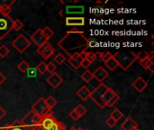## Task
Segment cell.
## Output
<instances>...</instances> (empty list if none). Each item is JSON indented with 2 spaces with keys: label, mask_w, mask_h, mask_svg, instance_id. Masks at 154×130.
Listing matches in <instances>:
<instances>
[{
  "label": "cell",
  "mask_w": 154,
  "mask_h": 130,
  "mask_svg": "<svg viewBox=\"0 0 154 130\" xmlns=\"http://www.w3.org/2000/svg\"><path fill=\"white\" fill-rule=\"evenodd\" d=\"M68 26H83L85 24V18L82 16H68L65 20Z\"/></svg>",
  "instance_id": "7c38bea8"
},
{
  "label": "cell",
  "mask_w": 154,
  "mask_h": 130,
  "mask_svg": "<svg viewBox=\"0 0 154 130\" xmlns=\"http://www.w3.org/2000/svg\"><path fill=\"white\" fill-rule=\"evenodd\" d=\"M75 111L79 114V118H82L83 116H85L87 114V109L82 105V104H79L75 109Z\"/></svg>",
  "instance_id": "f1b7e54d"
},
{
  "label": "cell",
  "mask_w": 154,
  "mask_h": 130,
  "mask_svg": "<svg viewBox=\"0 0 154 130\" xmlns=\"http://www.w3.org/2000/svg\"><path fill=\"white\" fill-rule=\"evenodd\" d=\"M66 13L68 14H77L84 13V6L82 5H69L66 7Z\"/></svg>",
  "instance_id": "d6986e66"
},
{
  "label": "cell",
  "mask_w": 154,
  "mask_h": 130,
  "mask_svg": "<svg viewBox=\"0 0 154 130\" xmlns=\"http://www.w3.org/2000/svg\"><path fill=\"white\" fill-rule=\"evenodd\" d=\"M9 52H10V50L5 44L0 45V57L5 58L9 54Z\"/></svg>",
  "instance_id": "e575fe53"
},
{
  "label": "cell",
  "mask_w": 154,
  "mask_h": 130,
  "mask_svg": "<svg viewBox=\"0 0 154 130\" xmlns=\"http://www.w3.org/2000/svg\"><path fill=\"white\" fill-rule=\"evenodd\" d=\"M5 80H6V77L2 72H0V85L3 84L5 81Z\"/></svg>",
  "instance_id": "7dc6e473"
},
{
  "label": "cell",
  "mask_w": 154,
  "mask_h": 130,
  "mask_svg": "<svg viewBox=\"0 0 154 130\" xmlns=\"http://www.w3.org/2000/svg\"><path fill=\"white\" fill-rule=\"evenodd\" d=\"M123 117H124L123 113H122L119 109H114V110H113V112L110 114V118H112L113 119H115L116 122H117V121H119L120 119H122V118H123Z\"/></svg>",
  "instance_id": "484cf974"
},
{
  "label": "cell",
  "mask_w": 154,
  "mask_h": 130,
  "mask_svg": "<svg viewBox=\"0 0 154 130\" xmlns=\"http://www.w3.org/2000/svg\"><path fill=\"white\" fill-rule=\"evenodd\" d=\"M15 3V0H8V1H0V6L1 5H8V6H12L13 4Z\"/></svg>",
  "instance_id": "7bdbcfd3"
},
{
  "label": "cell",
  "mask_w": 154,
  "mask_h": 130,
  "mask_svg": "<svg viewBox=\"0 0 154 130\" xmlns=\"http://www.w3.org/2000/svg\"><path fill=\"white\" fill-rule=\"evenodd\" d=\"M98 55H99V58L104 62H107L110 58H112L113 57V54L111 53V52H98L97 53Z\"/></svg>",
  "instance_id": "1f68e13d"
},
{
  "label": "cell",
  "mask_w": 154,
  "mask_h": 130,
  "mask_svg": "<svg viewBox=\"0 0 154 130\" xmlns=\"http://www.w3.org/2000/svg\"><path fill=\"white\" fill-rule=\"evenodd\" d=\"M69 117L74 120V121H77V120H79L80 118H79V114L75 111V109H73L70 113H69Z\"/></svg>",
  "instance_id": "60d3db41"
},
{
  "label": "cell",
  "mask_w": 154,
  "mask_h": 130,
  "mask_svg": "<svg viewBox=\"0 0 154 130\" xmlns=\"http://www.w3.org/2000/svg\"><path fill=\"white\" fill-rule=\"evenodd\" d=\"M58 46L69 57L88 52V43L85 33L77 29L68 32L58 43Z\"/></svg>",
  "instance_id": "6da1fadb"
},
{
  "label": "cell",
  "mask_w": 154,
  "mask_h": 130,
  "mask_svg": "<svg viewBox=\"0 0 154 130\" xmlns=\"http://www.w3.org/2000/svg\"><path fill=\"white\" fill-rule=\"evenodd\" d=\"M77 95H78V97H79L81 100L85 101V100H87L88 98H90L91 90H90L87 86H82V87L77 91Z\"/></svg>",
  "instance_id": "ac0fdd59"
},
{
  "label": "cell",
  "mask_w": 154,
  "mask_h": 130,
  "mask_svg": "<svg viewBox=\"0 0 154 130\" xmlns=\"http://www.w3.org/2000/svg\"><path fill=\"white\" fill-rule=\"evenodd\" d=\"M35 71H36V69H33V68H31V67H30V68L28 69V71H27L28 76H29V77H34V76H36Z\"/></svg>",
  "instance_id": "f6af8a7d"
},
{
  "label": "cell",
  "mask_w": 154,
  "mask_h": 130,
  "mask_svg": "<svg viewBox=\"0 0 154 130\" xmlns=\"http://www.w3.org/2000/svg\"><path fill=\"white\" fill-rule=\"evenodd\" d=\"M152 58H153V55H152L150 58H148L146 60H143V61L140 62V64L145 70L151 71V72H153V61H152Z\"/></svg>",
  "instance_id": "ffe728a7"
},
{
  "label": "cell",
  "mask_w": 154,
  "mask_h": 130,
  "mask_svg": "<svg viewBox=\"0 0 154 130\" xmlns=\"http://www.w3.org/2000/svg\"><path fill=\"white\" fill-rule=\"evenodd\" d=\"M29 68H30L29 63H28L27 62H25L24 60H23V61H21V62H19V64L17 65V69H18L21 72H23V73H26Z\"/></svg>",
  "instance_id": "cb8c5ba5"
},
{
  "label": "cell",
  "mask_w": 154,
  "mask_h": 130,
  "mask_svg": "<svg viewBox=\"0 0 154 130\" xmlns=\"http://www.w3.org/2000/svg\"><path fill=\"white\" fill-rule=\"evenodd\" d=\"M91 65V63L87 60V59H83L82 60V62H81V67H83L84 69H86V70H88V68Z\"/></svg>",
  "instance_id": "b9f144b4"
},
{
  "label": "cell",
  "mask_w": 154,
  "mask_h": 130,
  "mask_svg": "<svg viewBox=\"0 0 154 130\" xmlns=\"http://www.w3.org/2000/svg\"><path fill=\"white\" fill-rule=\"evenodd\" d=\"M119 100H120V96L118 95V94H116L109 101H108V103L106 104V106L107 107H109V108H111V107H114L118 101H119Z\"/></svg>",
  "instance_id": "d590c367"
},
{
  "label": "cell",
  "mask_w": 154,
  "mask_h": 130,
  "mask_svg": "<svg viewBox=\"0 0 154 130\" xmlns=\"http://www.w3.org/2000/svg\"><path fill=\"white\" fill-rule=\"evenodd\" d=\"M106 125H107L109 128H114V127L116 125V123H117V122H116L115 119H113L112 118H110V117H109V119H106Z\"/></svg>",
  "instance_id": "ab89813d"
},
{
  "label": "cell",
  "mask_w": 154,
  "mask_h": 130,
  "mask_svg": "<svg viewBox=\"0 0 154 130\" xmlns=\"http://www.w3.org/2000/svg\"><path fill=\"white\" fill-rule=\"evenodd\" d=\"M60 130H68V129H67L66 126L64 125V126H63V127H62V128H60Z\"/></svg>",
  "instance_id": "c3c4849f"
},
{
  "label": "cell",
  "mask_w": 154,
  "mask_h": 130,
  "mask_svg": "<svg viewBox=\"0 0 154 130\" xmlns=\"http://www.w3.org/2000/svg\"><path fill=\"white\" fill-rule=\"evenodd\" d=\"M54 61H55V62H56L57 64L61 65V64H63L64 62L66 61V57H65L61 52H58V53L55 55V57H54Z\"/></svg>",
  "instance_id": "d6a6232c"
},
{
  "label": "cell",
  "mask_w": 154,
  "mask_h": 130,
  "mask_svg": "<svg viewBox=\"0 0 154 130\" xmlns=\"http://www.w3.org/2000/svg\"><path fill=\"white\" fill-rule=\"evenodd\" d=\"M133 130H140V129H139V128H134V129H133Z\"/></svg>",
  "instance_id": "f907efd6"
},
{
  "label": "cell",
  "mask_w": 154,
  "mask_h": 130,
  "mask_svg": "<svg viewBox=\"0 0 154 130\" xmlns=\"http://www.w3.org/2000/svg\"><path fill=\"white\" fill-rule=\"evenodd\" d=\"M84 58H85V52L81 53L79 55H76L74 57L69 58L68 62L72 66V68H74L75 70H78L81 67V62Z\"/></svg>",
  "instance_id": "5bb4252c"
},
{
  "label": "cell",
  "mask_w": 154,
  "mask_h": 130,
  "mask_svg": "<svg viewBox=\"0 0 154 130\" xmlns=\"http://www.w3.org/2000/svg\"><path fill=\"white\" fill-rule=\"evenodd\" d=\"M87 130H88V129H87Z\"/></svg>",
  "instance_id": "f5cc1de1"
},
{
  "label": "cell",
  "mask_w": 154,
  "mask_h": 130,
  "mask_svg": "<svg viewBox=\"0 0 154 130\" xmlns=\"http://www.w3.org/2000/svg\"><path fill=\"white\" fill-rule=\"evenodd\" d=\"M123 130H133L134 128H138V124L130 117L126 118V119L123 122L122 126H121Z\"/></svg>",
  "instance_id": "e0dca14e"
},
{
  "label": "cell",
  "mask_w": 154,
  "mask_h": 130,
  "mask_svg": "<svg viewBox=\"0 0 154 130\" xmlns=\"http://www.w3.org/2000/svg\"><path fill=\"white\" fill-rule=\"evenodd\" d=\"M6 115V111L0 106V120Z\"/></svg>",
  "instance_id": "bcb514c9"
},
{
  "label": "cell",
  "mask_w": 154,
  "mask_h": 130,
  "mask_svg": "<svg viewBox=\"0 0 154 130\" xmlns=\"http://www.w3.org/2000/svg\"><path fill=\"white\" fill-rule=\"evenodd\" d=\"M14 20L10 15H4L0 13V40L5 38L13 30Z\"/></svg>",
  "instance_id": "5b68a950"
},
{
  "label": "cell",
  "mask_w": 154,
  "mask_h": 130,
  "mask_svg": "<svg viewBox=\"0 0 154 130\" xmlns=\"http://www.w3.org/2000/svg\"><path fill=\"white\" fill-rule=\"evenodd\" d=\"M37 52H38L44 60H48V59H50V57L55 52V49L47 42V43H43L42 45H41L40 47L37 48Z\"/></svg>",
  "instance_id": "ba28073f"
},
{
  "label": "cell",
  "mask_w": 154,
  "mask_h": 130,
  "mask_svg": "<svg viewBox=\"0 0 154 130\" xmlns=\"http://www.w3.org/2000/svg\"><path fill=\"white\" fill-rule=\"evenodd\" d=\"M56 121H57V119L53 116V113L42 116V121L40 123V130H47L52 124H54Z\"/></svg>",
  "instance_id": "9c48e42d"
},
{
  "label": "cell",
  "mask_w": 154,
  "mask_h": 130,
  "mask_svg": "<svg viewBox=\"0 0 154 130\" xmlns=\"http://www.w3.org/2000/svg\"><path fill=\"white\" fill-rule=\"evenodd\" d=\"M113 57L117 62V65L124 71H127L137 60L135 53L129 51H118L113 54Z\"/></svg>",
  "instance_id": "7a4b0ae2"
},
{
  "label": "cell",
  "mask_w": 154,
  "mask_h": 130,
  "mask_svg": "<svg viewBox=\"0 0 154 130\" xmlns=\"http://www.w3.org/2000/svg\"><path fill=\"white\" fill-rule=\"evenodd\" d=\"M105 64H106V66L107 67V69H108L109 71H115V70L116 69V67L118 66V65H117V62H116V60L114 59V57L110 58L107 62H105Z\"/></svg>",
  "instance_id": "603a6c76"
},
{
  "label": "cell",
  "mask_w": 154,
  "mask_h": 130,
  "mask_svg": "<svg viewBox=\"0 0 154 130\" xmlns=\"http://www.w3.org/2000/svg\"><path fill=\"white\" fill-rule=\"evenodd\" d=\"M42 116L36 114L32 109L21 119L22 124L27 128L28 130H40V123Z\"/></svg>",
  "instance_id": "3957f363"
},
{
  "label": "cell",
  "mask_w": 154,
  "mask_h": 130,
  "mask_svg": "<svg viewBox=\"0 0 154 130\" xmlns=\"http://www.w3.org/2000/svg\"><path fill=\"white\" fill-rule=\"evenodd\" d=\"M31 40L32 42L36 44L38 47H40L41 45H42L43 43H47V39L44 37V35L42 34V28H39L37 29L31 36Z\"/></svg>",
  "instance_id": "30bf717a"
},
{
  "label": "cell",
  "mask_w": 154,
  "mask_h": 130,
  "mask_svg": "<svg viewBox=\"0 0 154 130\" xmlns=\"http://www.w3.org/2000/svg\"><path fill=\"white\" fill-rule=\"evenodd\" d=\"M12 45L14 48L20 53L24 52V51L27 50V48L31 45L30 41L23 35V34H19L13 42Z\"/></svg>",
  "instance_id": "8992f818"
},
{
  "label": "cell",
  "mask_w": 154,
  "mask_h": 130,
  "mask_svg": "<svg viewBox=\"0 0 154 130\" xmlns=\"http://www.w3.org/2000/svg\"><path fill=\"white\" fill-rule=\"evenodd\" d=\"M36 71L40 73V74H44L47 71V64L44 62H39V64L36 66Z\"/></svg>",
  "instance_id": "4dcf8cb0"
},
{
  "label": "cell",
  "mask_w": 154,
  "mask_h": 130,
  "mask_svg": "<svg viewBox=\"0 0 154 130\" xmlns=\"http://www.w3.org/2000/svg\"><path fill=\"white\" fill-rule=\"evenodd\" d=\"M152 55H150V53H149L148 52H145V51H142V52H138L137 54H135L136 59H138L140 62H141V61H143V60H146V59H148V58H150Z\"/></svg>",
  "instance_id": "f546056e"
},
{
  "label": "cell",
  "mask_w": 154,
  "mask_h": 130,
  "mask_svg": "<svg viewBox=\"0 0 154 130\" xmlns=\"http://www.w3.org/2000/svg\"><path fill=\"white\" fill-rule=\"evenodd\" d=\"M42 34L44 35V37L47 39V41L49 39H51L53 36V34H54V32L49 26H45L44 28H42Z\"/></svg>",
  "instance_id": "d4e9b609"
},
{
  "label": "cell",
  "mask_w": 154,
  "mask_h": 130,
  "mask_svg": "<svg viewBox=\"0 0 154 130\" xmlns=\"http://www.w3.org/2000/svg\"><path fill=\"white\" fill-rule=\"evenodd\" d=\"M93 77L99 81L100 83H103V81L108 77V71L104 69V67L99 66L98 68H97V70L93 72Z\"/></svg>",
  "instance_id": "4fadbf2b"
},
{
  "label": "cell",
  "mask_w": 154,
  "mask_h": 130,
  "mask_svg": "<svg viewBox=\"0 0 154 130\" xmlns=\"http://www.w3.org/2000/svg\"><path fill=\"white\" fill-rule=\"evenodd\" d=\"M78 130H83L82 128H78Z\"/></svg>",
  "instance_id": "816d5d0a"
},
{
  "label": "cell",
  "mask_w": 154,
  "mask_h": 130,
  "mask_svg": "<svg viewBox=\"0 0 154 130\" xmlns=\"http://www.w3.org/2000/svg\"><path fill=\"white\" fill-rule=\"evenodd\" d=\"M23 27V24L22 23L21 20H19V19L14 20V23H13V30L18 32V31L22 30Z\"/></svg>",
  "instance_id": "836d02e7"
},
{
  "label": "cell",
  "mask_w": 154,
  "mask_h": 130,
  "mask_svg": "<svg viewBox=\"0 0 154 130\" xmlns=\"http://www.w3.org/2000/svg\"><path fill=\"white\" fill-rule=\"evenodd\" d=\"M56 69H57V66H56L52 62H51L47 63V71H48V72H50L51 74V73H53V72H55Z\"/></svg>",
  "instance_id": "f35d334b"
},
{
  "label": "cell",
  "mask_w": 154,
  "mask_h": 130,
  "mask_svg": "<svg viewBox=\"0 0 154 130\" xmlns=\"http://www.w3.org/2000/svg\"><path fill=\"white\" fill-rule=\"evenodd\" d=\"M45 103H46L47 107H48L50 109H53V108L57 105V100H56L52 96H49V97L45 100Z\"/></svg>",
  "instance_id": "4316f807"
},
{
  "label": "cell",
  "mask_w": 154,
  "mask_h": 130,
  "mask_svg": "<svg viewBox=\"0 0 154 130\" xmlns=\"http://www.w3.org/2000/svg\"><path fill=\"white\" fill-rule=\"evenodd\" d=\"M63 126H64V124L62 122L57 120L54 124H52L47 130H60Z\"/></svg>",
  "instance_id": "74e56055"
},
{
  "label": "cell",
  "mask_w": 154,
  "mask_h": 130,
  "mask_svg": "<svg viewBox=\"0 0 154 130\" xmlns=\"http://www.w3.org/2000/svg\"><path fill=\"white\" fill-rule=\"evenodd\" d=\"M108 89V87L104 84V83H100L98 86H97V88H95L93 90H91V95L90 98L92 99V100L100 108V109H104L106 105V103L102 100V97L104 95V93L106 91V90Z\"/></svg>",
  "instance_id": "277c9868"
},
{
  "label": "cell",
  "mask_w": 154,
  "mask_h": 130,
  "mask_svg": "<svg viewBox=\"0 0 154 130\" xmlns=\"http://www.w3.org/2000/svg\"><path fill=\"white\" fill-rule=\"evenodd\" d=\"M116 94V93L115 92V90L108 87V89L106 90V91L104 93V95H103V97H102V100H103V101L106 103V104L108 103V101H109Z\"/></svg>",
  "instance_id": "44dd1931"
},
{
  "label": "cell",
  "mask_w": 154,
  "mask_h": 130,
  "mask_svg": "<svg viewBox=\"0 0 154 130\" xmlns=\"http://www.w3.org/2000/svg\"><path fill=\"white\" fill-rule=\"evenodd\" d=\"M68 130H78V128H74V127H71L69 129H68Z\"/></svg>",
  "instance_id": "681fc988"
},
{
  "label": "cell",
  "mask_w": 154,
  "mask_h": 130,
  "mask_svg": "<svg viewBox=\"0 0 154 130\" xmlns=\"http://www.w3.org/2000/svg\"><path fill=\"white\" fill-rule=\"evenodd\" d=\"M32 111H34L36 114L38 115H41V116H44V115H47V114H51L52 113L51 109H50L46 103H45V99L44 98H40L37 101H35V103L32 106V109H31Z\"/></svg>",
  "instance_id": "52a82bcc"
},
{
  "label": "cell",
  "mask_w": 154,
  "mask_h": 130,
  "mask_svg": "<svg viewBox=\"0 0 154 130\" xmlns=\"http://www.w3.org/2000/svg\"><path fill=\"white\" fill-rule=\"evenodd\" d=\"M12 12L11 6L8 5H1L0 6V13L4 15H9L10 13Z\"/></svg>",
  "instance_id": "8d00e7d4"
},
{
  "label": "cell",
  "mask_w": 154,
  "mask_h": 130,
  "mask_svg": "<svg viewBox=\"0 0 154 130\" xmlns=\"http://www.w3.org/2000/svg\"><path fill=\"white\" fill-rule=\"evenodd\" d=\"M97 53H95V52H85V59H87L90 63H92L93 62H95L97 60Z\"/></svg>",
  "instance_id": "83f0119b"
},
{
  "label": "cell",
  "mask_w": 154,
  "mask_h": 130,
  "mask_svg": "<svg viewBox=\"0 0 154 130\" xmlns=\"http://www.w3.org/2000/svg\"><path fill=\"white\" fill-rule=\"evenodd\" d=\"M88 48L89 47H95L97 45V40L91 38V39H88Z\"/></svg>",
  "instance_id": "ee69618b"
},
{
  "label": "cell",
  "mask_w": 154,
  "mask_h": 130,
  "mask_svg": "<svg viewBox=\"0 0 154 130\" xmlns=\"http://www.w3.org/2000/svg\"><path fill=\"white\" fill-rule=\"evenodd\" d=\"M1 130H28L26 127H24L21 120L15 119L14 120L11 124H7L5 127H4Z\"/></svg>",
  "instance_id": "9a60e30c"
},
{
  "label": "cell",
  "mask_w": 154,
  "mask_h": 130,
  "mask_svg": "<svg viewBox=\"0 0 154 130\" xmlns=\"http://www.w3.org/2000/svg\"><path fill=\"white\" fill-rule=\"evenodd\" d=\"M147 82L142 78V77H138L133 83H132V86L138 91V92H143L146 87H147Z\"/></svg>",
  "instance_id": "2e32d148"
},
{
  "label": "cell",
  "mask_w": 154,
  "mask_h": 130,
  "mask_svg": "<svg viewBox=\"0 0 154 130\" xmlns=\"http://www.w3.org/2000/svg\"><path fill=\"white\" fill-rule=\"evenodd\" d=\"M81 78H82V80H83L85 82L89 83V82L94 79V77H93V72L90 71H88V70H86V71L81 74Z\"/></svg>",
  "instance_id": "7402d4cb"
},
{
  "label": "cell",
  "mask_w": 154,
  "mask_h": 130,
  "mask_svg": "<svg viewBox=\"0 0 154 130\" xmlns=\"http://www.w3.org/2000/svg\"><path fill=\"white\" fill-rule=\"evenodd\" d=\"M46 81L52 89H57L63 82V79L57 72H53V73L50 74V76L47 78Z\"/></svg>",
  "instance_id": "8fae6325"
}]
</instances>
